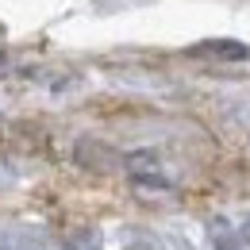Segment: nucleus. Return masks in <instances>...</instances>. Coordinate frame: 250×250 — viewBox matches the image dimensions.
I'll return each instance as SVG.
<instances>
[{"label": "nucleus", "instance_id": "nucleus-1", "mask_svg": "<svg viewBox=\"0 0 250 250\" xmlns=\"http://www.w3.org/2000/svg\"><path fill=\"white\" fill-rule=\"evenodd\" d=\"M127 169H131V177H135V181H146V185H166V177L158 173L154 154H131V158H127Z\"/></svg>", "mask_w": 250, "mask_h": 250}, {"label": "nucleus", "instance_id": "nucleus-2", "mask_svg": "<svg viewBox=\"0 0 250 250\" xmlns=\"http://www.w3.org/2000/svg\"><path fill=\"white\" fill-rule=\"evenodd\" d=\"M192 54H212V58H247L250 50L243 42H227V39H216V42H204V46H196Z\"/></svg>", "mask_w": 250, "mask_h": 250}, {"label": "nucleus", "instance_id": "nucleus-3", "mask_svg": "<svg viewBox=\"0 0 250 250\" xmlns=\"http://www.w3.org/2000/svg\"><path fill=\"white\" fill-rule=\"evenodd\" d=\"M73 250H100V243H96V235H93V231H85V235H77Z\"/></svg>", "mask_w": 250, "mask_h": 250}]
</instances>
